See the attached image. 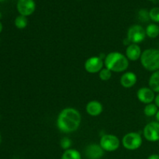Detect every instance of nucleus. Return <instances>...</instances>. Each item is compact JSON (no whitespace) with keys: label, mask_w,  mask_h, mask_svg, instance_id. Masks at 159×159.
I'll use <instances>...</instances> for the list:
<instances>
[{"label":"nucleus","mask_w":159,"mask_h":159,"mask_svg":"<svg viewBox=\"0 0 159 159\" xmlns=\"http://www.w3.org/2000/svg\"><path fill=\"white\" fill-rule=\"evenodd\" d=\"M138 16L139 19L143 22H147L148 21L150 16H149V12H148L145 9H141L139 11V13H138Z\"/></svg>","instance_id":"5701e85b"},{"label":"nucleus","mask_w":159,"mask_h":159,"mask_svg":"<svg viewBox=\"0 0 159 159\" xmlns=\"http://www.w3.org/2000/svg\"><path fill=\"white\" fill-rule=\"evenodd\" d=\"M158 107L155 104L149 103L146 105L144 109V113L147 116H154L158 112Z\"/></svg>","instance_id":"a211bd4d"},{"label":"nucleus","mask_w":159,"mask_h":159,"mask_svg":"<svg viewBox=\"0 0 159 159\" xmlns=\"http://www.w3.org/2000/svg\"><path fill=\"white\" fill-rule=\"evenodd\" d=\"M122 144L123 146L127 150H137L142 144L141 135L137 132H130L127 134L123 138Z\"/></svg>","instance_id":"20e7f679"},{"label":"nucleus","mask_w":159,"mask_h":159,"mask_svg":"<svg viewBox=\"0 0 159 159\" xmlns=\"http://www.w3.org/2000/svg\"><path fill=\"white\" fill-rule=\"evenodd\" d=\"M61 159H82L80 153L75 149L65 150L61 156Z\"/></svg>","instance_id":"f3484780"},{"label":"nucleus","mask_w":159,"mask_h":159,"mask_svg":"<svg viewBox=\"0 0 159 159\" xmlns=\"http://www.w3.org/2000/svg\"><path fill=\"white\" fill-rule=\"evenodd\" d=\"M60 145L64 150H68L70 149L71 146V141L69 138L68 137H64L63 138H61L60 141Z\"/></svg>","instance_id":"4be33fe9"},{"label":"nucleus","mask_w":159,"mask_h":159,"mask_svg":"<svg viewBox=\"0 0 159 159\" xmlns=\"http://www.w3.org/2000/svg\"><path fill=\"white\" fill-rule=\"evenodd\" d=\"M16 7L20 15L26 17L34 13L36 4L34 0H18Z\"/></svg>","instance_id":"1a4fd4ad"},{"label":"nucleus","mask_w":159,"mask_h":159,"mask_svg":"<svg viewBox=\"0 0 159 159\" xmlns=\"http://www.w3.org/2000/svg\"><path fill=\"white\" fill-rule=\"evenodd\" d=\"M99 145L106 152H114L120 147V140L113 134H104L101 137Z\"/></svg>","instance_id":"423d86ee"},{"label":"nucleus","mask_w":159,"mask_h":159,"mask_svg":"<svg viewBox=\"0 0 159 159\" xmlns=\"http://www.w3.org/2000/svg\"><path fill=\"white\" fill-rule=\"evenodd\" d=\"M1 139H2V138H1V134H0V143H1Z\"/></svg>","instance_id":"c85d7f7f"},{"label":"nucleus","mask_w":159,"mask_h":159,"mask_svg":"<svg viewBox=\"0 0 159 159\" xmlns=\"http://www.w3.org/2000/svg\"><path fill=\"white\" fill-rule=\"evenodd\" d=\"M150 1H153V0H150Z\"/></svg>","instance_id":"7c9ffc66"},{"label":"nucleus","mask_w":159,"mask_h":159,"mask_svg":"<svg viewBox=\"0 0 159 159\" xmlns=\"http://www.w3.org/2000/svg\"><path fill=\"white\" fill-rule=\"evenodd\" d=\"M148 159H159V155L154 154V155H150V156L148 158Z\"/></svg>","instance_id":"393cba45"},{"label":"nucleus","mask_w":159,"mask_h":159,"mask_svg":"<svg viewBox=\"0 0 159 159\" xmlns=\"http://www.w3.org/2000/svg\"><path fill=\"white\" fill-rule=\"evenodd\" d=\"M103 155L104 150L99 144H89L85 149V155L89 159H100Z\"/></svg>","instance_id":"9b49d317"},{"label":"nucleus","mask_w":159,"mask_h":159,"mask_svg":"<svg viewBox=\"0 0 159 159\" xmlns=\"http://www.w3.org/2000/svg\"><path fill=\"white\" fill-rule=\"evenodd\" d=\"M149 16L155 23H159V7L152 8L149 12Z\"/></svg>","instance_id":"412c9836"},{"label":"nucleus","mask_w":159,"mask_h":159,"mask_svg":"<svg viewBox=\"0 0 159 159\" xmlns=\"http://www.w3.org/2000/svg\"><path fill=\"white\" fill-rule=\"evenodd\" d=\"M145 30L141 25H133L127 30V39L132 43H141L145 39Z\"/></svg>","instance_id":"39448f33"},{"label":"nucleus","mask_w":159,"mask_h":159,"mask_svg":"<svg viewBox=\"0 0 159 159\" xmlns=\"http://www.w3.org/2000/svg\"><path fill=\"white\" fill-rule=\"evenodd\" d=\"M149 86L155 93H159V70L154 71L149 79Z\"/></svg>","instance_id":"2eb2a0df"},{"label":"nucleus","mask_w":159,"mask_h":159,"mask_svg":"<svg viewBox=\"0 0 159 159\" xmlns=\"http://www.w3.org/2000/svg\"><path fill=\"white\" fill-rule=\"evenodd\" d=\"M99 78L102 81H108L112 77V71L107 68H103L99 72Z\"/></svg>","instance_id":"aec40b11"},{"label":"nucleus","mask_w":159,"mask_h":159,"mask_svg":"<svg viewBox=\"0 0 159 159\" xmlns=\"http://www.w3.org/2000/svg\"><path fill=\"white\" fill-rule=\"evenodd\" d=\"M143 134L147 141L155 142L159 141V123L151 122L144 127Z\"/></svg>","instance_id":"0eeeda50"},{"label":"nucleus","mask_w":159,"mask_h":159,"mask_svg":"<svg viewBox=\"0 0 159 159\" xmlns=\"http://www.w3.org/2000/svg\"><path fill=\"white\" fill-rule=\"evenodd\" d=\"M141 54L142 52L141 48L137 43H130L126 50V57L128 60L132 61H135L141 58Z\"/></svg>","instance_id":"f8f14e48"},{"label":"nucleus","mask_w":159,"mask_h":159,"mask_svg":"<svg viewBox=\"0 0 159 159\" xmlns=\"http://www.w3.org/2000/svg\"><path fill=\"white\" fill-rule=\"evenodd\" d=\"M104 61L100 57H92L85 62V69L87 72L98 73L103 68Z\"/></svg>","instance_id":"6e6552de"},{"label":"nucleus","mask_w":159,"mask_h":159,"mask_svg":"<svg viewBox=\"0 0 159 159\" xmlns=\"http://www.w3.org/2000/svg\"><path fill=\"white\" fill-rule=\"evenodd\" d=\"M155 105L158 107V108H159V93L155 96Z\"/></svg>","instance_id":"b1692460"},{"label":"nucleus","mask_w":159,"mask_h":159,"mask_svg":"<svg viewBox=\"0 0 159 159\" xmlns=\"http://www.w3.org/2000/svg\"><path fill=\"white\" fill-rule=\"evenodd\" d=\"M138 78L135 73L132 71H127L122 75L120 78V84L124 88H131L137 83Z\"/></svg>","instance_id":"ddd939ff"},{"label":"nucleus","mask_w":159,"mask_h":159,"mask_svg":"<svg viewBox=\"0 0 159 159\" xmlns=\"http://www.w3.org/2000/svg\"><path fill=\"white\" fill-rule=\"evenodd\" d=\"M1 17H2V14L0 13V19H1Z\"/></svg>","instance_id":"c756f323"},{"label":"nucleus","mask_w":159,"mask_h":159,"mask_svg":"<svg viewBox=\"0 0 159 159\" xmlns=\"http://www.w3.org/2000/svg\"><path fill=\"white\" fill-rule=\"evenodd\" d=\"M2 31V23L0 22V33Z\"/></svg>","instance_id":"bb28decb"},{"label":"nucleus","mask_w":159,"mask_h":159,"mask_svg":"<svg viewBox=\"0 0 159 159\" xmlns=\"http://www.w3.org/2000/svg\"><path fill=\"white\" fill-rule=\"evenodd\" d=\"M81 120L80 113L76 109L68 107L60 112L57 119V126L63 133L70 134L79 129Z\"/></svg>","instance_id":"f257e3e1"},{"label":"nucleus","mask_w":159,"mask_h":159,"mask_svg":"<svg viewBox=\"0 0 159 159\" xmlns=\"http://www.w3.org/2000/svg\"><path fill=\"white\" fill-rule=\"evenodd\" d=\"M105 67L111 71L123 72L129 66V60L125 55L120 52L109 53L104 60Z\"/></svg>","instance_id":"f03ea898"},{"label":"nucleus","mask_w":159,"mask_h":159,"mask_svg":"<svg viewBox=\"0 0 159 159\" xmlns=\"http://www.w3.org/2000/svg\"><path fill=\"white\" fill-rule=\"evenodd\" d=\"M28 24L27 19L24 16H18L15 20V26H16L18 29H24L26 27Z\"/></svg>","instance_id":"6ab92c4d"},{"label":"nucleus","mask_w":159,"mask_h":159,"mask_svg":"<svg viewBox=\"0 0 159 159\" xmlns=\"http://www.w3.org/2000/svg\"><path fill=\"white\" fill-rule=\"evenodd\" d=\"M155 118H156L157 122L159 123V110H158V112H157L156 115H155Z\"/></svg>","instance_id":"a878e982"},{"label":"nucleus","mask_w":159,"mask_h":159,"mask_svg":"<svg viewBox=\"0 0 159 159\" xmlns=\"http://www.w3.org/2000/svg\"><path fill=\"white\" fill-rule=\"evenodd\" d=\"M137 96L140 102L144 104L152 103V102L155 99V92L152 89L148 88V87H142L139 89L137 93Z\"/></svg>","instance_id":"9d476101"},{"label":"nucleus","mask_w":159,"mask_h":159,"mask_svg":"<svg viewBox=\"0 0 159 159\" xmlns=\"http://www.w3.org/2000/svg\"><path fill=\"white\" fill-rule=\"evenodd\" d=\"M85 110H86L87 113L90 116H97L102 113L103 107H102L101 102L96 100H93L88 102L86 107H85Z\"/></svg>","instance_id":"4468645a"},{"label":"nucleus","mask_w":159,"mask_h":159,"mask_svg":"<svg viewBox=\"0 0 159 159\" xmlns=\"http://www.w3.org/2000/svg\"><path fill=\"white\" fill-rule=\"evenodd\" d=\"M6 0H0V2H5Z\"/></svg>","instance_id":"cd10ccee"},{"label":"nucleus","mask_w":159,"mask_h":159,"mask_svg":"<svg viewBox=\"0 0 159 159\" xmlns=\"http://www.w3.org/2000/svg\"><path fill=\"white\" fill-rule=\"evenodd\" d=\"M140 59L142 66L148 71L159 70V50L154 48L145 50L142 52Z\"/></svg>","instance_id":"7ed1b4c3"},{"label":"nucleus","mask_w":159,"mask_h":159,"mask_svg":"<svg viewBox=\"0 0 159 159\" xmlns=\"http://www.w3.org/2000/svg\"><path fill=\"white\" fill-rule=\"evenodd\" d=\"M146 36L150 38H156L159 35V26L155 23H151L145 29Z\"/></svg>","instance_id":"dca6fc26"}]
</instances>
